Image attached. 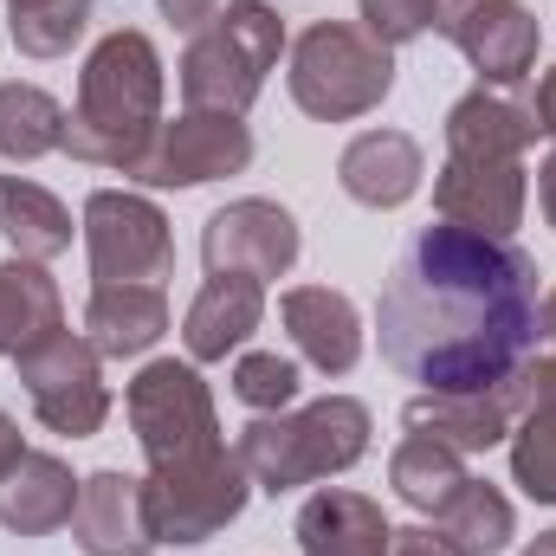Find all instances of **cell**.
Instances as JSON below:
<instances>
[{
  "label": "cell",
  "instance_id": "cell-16",
  "mask_svg": "<svg viewBox=\"0 0 556 556\" xmlns=\"http://www.w3.org/2000/svg\"><path fill=\"white\" fill-rule=\"evenodd\" d=\"M260 324H266V285L260 278L207 273V285L194 291V304L181 317L188 363H227V356H240Z\"/></svg>",
  "mask_w": 556,
  "mask_h": 556
},
{
  "label": "cell",
  "instance_id": "cell-37",
  "mask_svg": "<svg viewBox=\"0 0 556 556\" xmlns=\"http://www.w3.org/2000/svg\"><path fill=\"white\" fill-rule=\"evenodd\" d=\"M538 330H544V343L556 350V285L544 291V311H538Z\"/></svg>",
  "mask_w": 556,
  "mask_h": 556
},
{
  "label": "cell",
  "instance_id": "cell-38",
  "mask_svg": "<svg viewBox=\"0 0 556 556\" xmlns=\"http://www.w3.org/2000/svg\"><path fill=\"white\" fill-rule=\"evenodd\" d=\"M525 556H556V531H538V538L525 544Z\"/></svg>",
  "mask_w": 556,
  "mask_h": 556
},
{
  "label": "cell",
  "instance_id": "cell-29",
  "mask_svg": "<svg viewBox=\"0 0 556 556\" xmlns=\"http://www.w3.org/2000/svg\"><path fill=\"white\" fill-rule=\"evenodd\" d=\"M511 479L531 505H556V402L511 420Z\"/></svg>",
  "mask_w": 556,
  "mask_h": 556
},
{
  "label": "cell",
  "instance_id": "cell-36",
  "mask_svg": "<svg viewBox=\"0 0 556 556\" xmlns=\"http://www.w3.org/2000/svg\"><path fill=\"white\" fill-rule=\"evenodd\" d=\"M20 453H26V440H20V427H13V415L0 408V472H7V466H13Z\"/></svg>",
  "mask_w": 556,
  "mask_h": 556
},
{
  "label": "cell",
  "instance_id": "cell-10",
  "mask_svg": "<svg viewBox=\"0 0 556 556\" xmlns=\"http://www.w3.org/2000/svg\"><path fill=\"white\" fill-rule=\"evenodd\" d=\"M253 162V130L240 117H214V111H181L175 124H162L149 155L137 162L142 188H207L227 181Z\"/></svg>",
  "mask_w": 556,
  "mask_h": 556
},
{
  "label": "cell",
  "instance_id": "cell-17",
  "mask_svg": "<svg viewBox=\"0 0 556 556\" xmlns=\"http://www.w3.org/2000/svg\"><path fill=\"white\" fill-rule=\"evenodd\" d=\"M78 485L85 479H72V466L59 453H33L26 446L0 472V531H13V538H52V531H65L72 511H78Z\"/></svg>",
  "mask_w": 556,
  "mask_h": 556
},
{
  "label": "cell",
  "instance_id": "cell-20",
  "mask_svg": "<svg viewBox=\"0 0 556 556\" xmlns=\"http://www.w3.org/2000/svg\"><path fill=\"white\" fill-rule=\"evenodd\" d=\"M538 142L531 104H511L505 91L479 85L446 111V155H479V162H525V149Z\"/></svg>",
  "mask_w": 556,
  "mask_h": 556
},
{
  "label": "cell",
  "instance_id": "cell-21",
  "mask_svg": "<svg viewBox=\"0 0 556 556\" xmlns=\"http://www.w3.org/2000/svg\"><path fill=\"white\" fill-rule=\"evenodd\" d=\"M168 330V298L162 285H98L85 304V337L98 356H149Z\"/></svg>",
  "mask_w": 556,
  "mask_h": 556
},
{
  "label": "cell",
  "instance_id": "cell-1",
  "mask_svg": "<svg viewBox=\"0 0 556 556\" xmlns=\"http://www.w3.org/2000/svg\"><path fill=\"white\" fill-rule=\"evenodd\" d=\"M538 260L466 227H420L376 304L382 363L427 395H485L538 356Z\"/></svg>",
  "mask_w": 556,
  "mask_h": 556
},
{
  "label": "cell",
  "instance_id": "cell-14",
  "mask_svg": "<svg viewBox=\"0 0 556 556\" xmlns=\"http://www.w3.org/2000/svg\"><path fill=\"white\" fill-rule=\"evenodd\" d=\"M72 538L85 556H149L155 551V518H149V479L130 472H91L78 485Z\"/></svg>",
  "mask_w": 556,
  "mask_h": 556
},
{
  "label": "cell",
  "instance_id": "cell-13",
  "mask_svg": "<svg viewBox=\"0 0 556 556\" xmlns=\"http://www.w3.org/2000/svg\"><path fill=\"white\" fill-rule=\"evenodd\" d=\"M525 162H479V155H446L433 175V207L446 227L485 233V240H511L525 227Z\"/></svg>",
  "mask_w": 556,
  "mask_h": 556
},
{
  "label": "cell",
  "instance_id": "cell-30",
  "mask_svg": "<svg viewBox=\"0 0 556 556\" xmlns=\"http://www.w3.org/2000/svg\"><path fill=\"white\" fill-rule=\"evenodd\" d=\"M298 363L291 356H278V350H240V363H233V395L253 408V415H285L291 402H298Z\"/></svg>",
  "mask_w": 556,
  "mask_h": 556
},
{
  "label": "cell",
  "instance_id": "cell-22",
  "mask_svg": "<svg viewBox=\"0 0 556 556\" xmlns=\"http://www.w3.org/2000/svg\"><path fill=\"white\" fill-rule=\"evenodd\" d=\"M402 427L446 440L453 453H485L511 433V408L498 402V389H485V395H415L402 408Z\"/></svg>",
  "mask_w": 556,
  "mask_h": 556
},
{
  "label": "cell",
  "instance_id": "cell-11",
  "mask_svg": "<svg viewBox=\"0 0 556 556\" xmlns=\"http://www.w3.org/2000/svg\"><path fill=\"white\" fill-rule=\"evenodd\" d=\"M247 492H253V472L240 466V453L201 466V472H168V479H149V518H155V544H207L220 538L240 511H247Z\"/></svg>",
  "mask_w": 556,
  "mask_h": 556
},
{
  "label": "cell",
  "instance_id": "cell-32",
  "mask_svg": "<svg viewBox=\"0 0 556 556\" xmlns=\"http://www.w3.org/2000/svg\"><path fill=\"white\" fill-rule=\"evenodd\" d=\"M155 7H162V20H168V26H181V33H207L233 0H155Z\"/></svg>",
  "mask_w": 556,
  "mask_h": 556
},
{
  "label": "cell",
  "instance_id": "cell-4",
  "mask_svg": "<svg viewBox=\"0 0 556 556\" xmlns=\"http://www.w3.org/2000/svg\"><path fill=\"white\" fill-rule=\"evenodd\" d=\"M285 52V20L266 0H233L207 33L188 39L175 78H181V104L188 111H214V117H247L253 98L266 91V72Z\"/></svg>",
  "mask_w": 556,
  "mask_h": 556
},
{
  "label": "cell",
  "instance_id": "cell-5",
  "mask_svg": "<svg viewBox=\"0 0 556 556\" xmlns=\"http://www.w3.org/2000/svg\"><path fill=\"white\" fill-rule=\"evenodd\" d=\"M124 415L137 433L142 459H149V479H168V472H201L214 459H227L233 446L220 440V415H214V395L201 382L194 363H142V376L124 389Z\"/></svg>",
  "mask_w": 556,
  "mask_h": 556
},
{
  "label": "cell",
  "instance_id": "cell-33",
  "mask_svg": "<svg viewBox=\"0 0 556 556\" xmlns=\"http://www.w3.org/2000/svg\"><path fill=\"white\" fill-rule=\"evenodd\" d=\"M389 556H459L433 525H408V531H395V544H389Z\"/></svg>",
  "mask_w": 556,
  "mask_h": 556
},
{
  "label": "cell",
  "instance_id": "cell-34",
  "mask_svg": "<svg viewBox=\"0 0 556 556\" xmlns=\"http://www.w3.org/2000/svg\"><path fill=\"white\" fill-rule=\"evenodd\" d=\"M531 117H538V130L556 142V65L538 78V104H531Z\"/></svg>",
  "mask_w": 556,
  "mask_h": 556
},
{
  "label": "cell",
  "instance_id": "cell-7",
  "mask_svg": "<svg viewBox=\"0 0 556 556\" xmlns=\"http://www.w3.org/2000/svg\"><path fill=\"white\" fill-rule=\"evenodd\" d=\"M13 369H20V389H26L39 427H52L65 440L104 433V420H111V382H104V356L91 350V337L52 330L33 350H20Z\"/></svg>",
  "mask_w": 556,
  "mask_h": 556
},
{
  "label": "cell",
  "instance_id": "cell-19",
  "mask_svg": "<svg viewBox=\"0 0 556 556\" xmlns=\"http://www.w3.org/2000/svg\"><path fill=\"white\" fill-rule=\"evenodd\" d=\"M395 525L382 518L376 498L350 485H317L298 511V551L304 556H389Z\"/></svg>",
  "mask_w": 556,
  "mask_h": 556
},
{
  "label": "cell",
  "instance_id": "cell-24",
  "mask_svg": "<svg viewBox=\"0 0 556 556\" xmlns=\"http://www.w3.org/2000/svg\"><path fill=\"white\" fill-rule=\"evenodd\" d=\"M52 330H65L59 285L46 278L39 260H7L0 266V356H20Z\"/></svg>",
  "mask_w": 556,
  "mask_h": 556
},
{
  "label": "cell",
  "instance_id": "cell-31",
  "mask_svg": "<svg viewBox=\"0 0 556 556\" xmlns=\"http://www.w3.org/2000/svg\"><path fill=\"white\" fill-rule=\"evenodd\" d=\"M433 7L440 0H363V33L395 52V46H408L433 26Z\"/></svg>",
  "mask_w": 556,
  "mask_h": 556
},
{
  "label": "cell",
  "instance_id": "cell-6",
  "mask_svg": "<svg viewBox=\"0 0 556 556\" xmlns=\"http://www.w3.org/2000/svg\"><path fill=\"white\" fill-rule=\"evenodd\" d=\"M291 104L317 124L369 117L395 91V52L350 20H317L291 39Z\"/></svg>",
  "mask_w": 556,
  "mask_h": 556
},
{
  "label": "cell",
  "instance_id": "cell-2",
  "mask_svg": "<svg viewBox=\"0 0 556 556\" xmlns=\"http://www.w3.org/2000/svg\"><path fill=\"white\" fill-rule=\"evenodd\" d=\"M162 52L137 26H117L91 46L78 72V104L65 117V155L91 168L137 175L149 142L162 130Z\"/></svg>",
  "mask_w": 556,
  "mask_h": 556
},
{
  "label": "cell",
  "instance_id": "cell-8",
  "mask_svg": "<svg viewBox=\"0 0 556 556\" xmlns=\"http://www.w3.org/2000/svg\"><path fill=\"white\" fill-rule=\"evenodd\" d=\"M85 253L98 285H162L175 273V233L168 214L130 194V188H98L85 201Z\"/></svg>",
  "mask_w": 556,
  "mask_h": 556
},
{
  "label": "cell",
  "instance_id": "cell-23",
  "mask_svg": "<svg viewBox=\"0 0 556 556\" xmlns=\"http://www.w3.org/2000/svg\"><path fill=\"white\" fill-rule=\"evenodd\" d=\"M0 233L13 247V260H59L72 247V214L52 188L26 181V175H0Z\"/></svg>",
  "mask_w": 556,
  "mask_h": 556
},
{
  "label": "cell",
  "instance_id": "cell-27",
  "mask_svg": "<svg viewBox=\"0 0 556 556\" xmlns=\"http://www.w3.org/2000/svg\"><path fill=\"white\" fill-rule=\"evenodd\" d=\"M52 149H65V104L39 85L7 78L0 85V155L7 162H39Z\"/></svg>",
  "mask_w": 556,
  "mask_h": 556
},
{
  "label": "cell",
  "instance_id": "cell-3",
  "mask_svg": "<svg viewBox=\"0 0 556 556\" xmlns=\"http://www.w3.org/2000/svg\"><path fill=\"white\" fill-rule=\"evenodd\" d=\"M369 433H376V420L356 395H324V402L291 408V415H253L233 453L253 472V485L278 498V492L350 472L369 453Z\"/></svg>",
  "mask_w": 556,
  "mask_h": 556
},
{
  "label": "cell",
  "instance_id": "cell-25",
  "mask_svg": "<svg viewBox=\"0 0 556 556\" xmlns=\"http://www.w3.org/2000/svg\"><path fill=\"white\" fill-rule=\"evenodd\" d=\"M433 531H440L459 556H498L518 538V511H511V498H505L498 485L466 479V485L433 511Z\"/></svg>",
  "mask_w": 556,
  "mask_h": 556
},
{
  "label": "cell",
  "instance_id": "cell-18",
  "mask_svg": "<svg viewBox=\"0 0 556 556\" xmlns=\"http://www.w3.org/2000/svg\"><path fill=\"white\" fill-rule=\"evenodd\" d=\"M420 175H427V162H420V142L408 130H363V137H350V149L337 155L343 194L363 201V207H376V214L408 207L420 194Z\"/></svg>",
  "mask_w": 556,
  "mask_h": 556
},
{
  "label": "cell",
  "instance_id": "cell-35",
  "mask_svg": "<svg viewBox=\"0 0 556 556\" xmlns=\"http://www.w3.org/2000/svg\"><path fill=\"white\" fill-rule=\"evenodd\" d=\"M538 207H544V220L556 227V149H551V162L538 168Z\"/></svg>",
  "mask_w": 556,
  "mask_h": 556
},
{
  "label": "cell",
  "instance_id": "cell-9",
  "mask_svg": "<svg viewBox=\"0 0 556 556\" xmlns=\"http://www.w3.org/2000/svg\"><path fill=\"white\" fill-rule=\"evenodd\" d=\"M433 33L446 46H459V59L479 72V85L505 91V85H525L531 65H538V46H544V26L531 7L518 0H440L433 7Z\"/></svg>",
  "mask_w": 556,
  "mask_h": 556
},
{
  "label": "cell",
  "instance_id": "cell-12",
  "mask_svg": "<svg viewBox=\"0 0 556 556\" xmlns=\"http://www.w3.org/2000/svg\"><path fill=\"white\" fill-rule=\"evenodd\" d=\"M298 253H304V233H298V220L266 201V194H247V201H227V207H214L207 214V227H201V260H207V273H240V278H285L298 266Z\"/></svg>",
  "mask_w": 556,
  "mask_h": 556
},
{
  "label": "cell",
  "instance_id": "cell-15",
  "mask_svg": "<svg viewBox=\"0 0 556 556\" xmlns=\"http://www.w3.org/2000/svg\"><path fill=\"white\" fill-rule=\"evenodd\" d=\"M278 324L317 376H350L363 363V317L330 285H291L278 298Z\"/></svg>",
  "mask_w": 556,
  "mask_h": 556
},
{
  "label": "cell",
  "instance_id": "cell-28",
  "mask_svg": "<svg viewBox=\"0 0 556 556\" xmlns=\"http://www.w3.org/2000/svg\"><path fill=\"white\" fill-rule=\"evenodd\" d=\"M91 26V0H7V33L26 59H65Z\"/></svg>",
  "mask_w": 556,
  "mask_h": 556
},
{
  "label": "cell",
  "instance_id": "cell-26",
  "mask_svg": "<svg viewBox=\"0 0 556 556\" xmlns=\"http://www.w3.org/2000/svg\"><path fill=\"white\" fill-rule=\"evenodd\" d=\"M466 479H472V472H466V453H453V446L433 440V433H408V440L395 446V459H389V485H395V498L415 505V511H427V518H433Z\"/></svg>",
  "mask_w": 556,
  "mask_h": 556
}]
</instances>
